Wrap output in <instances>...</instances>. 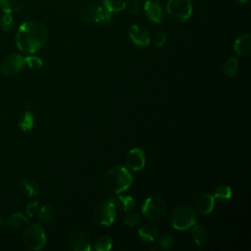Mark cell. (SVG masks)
<instances>
[{
	"instance_id": "23",
	"label": "cell",
	"mask_w": 251,
	"mask_h": 251,
	"mask_svg": "<svg viewBox=\"0 0 251 251\" xmlns=\"http://www.w3.org/2000/svg\"><path fill=\"white\" fill-rule=\"evenodd\" d=\"M223 71H224V74L226 76H228V77L234 76L238 71V60L234 57L229 58L225 63Z\"/></svg>"
},
{
	"instance_id": "35",
	"label": "cell",
	"mask_w": 251,
	"mask_h": 251,
	"mask_svg": "<svg viewBox=\"0 0 251 251\" xmlns=\"http://www.w3.org/2000/svg\"><path fill=\"white\" fill-rule=\"evenodd\" d=\"M241 4H245V3H247L249 0H238Z\"/></svg>"
},
{
	"instance_id": "8",
	"label": "cell",
	"mask_w": 251,
	"mask_h": 251,
	"mask_svg": "<svg viewBox=\"0 0 251 251\" xmlns=\"http://www.w3.org/2000/svg\"><path fill=\"white\" fill-rule=\"evenodd\" d=\"M112 12L107 8L97 5H87L81 11V17L88 23H101L105 24L111 20Z\"/></svg>"
},
{
	"instance_id": "25",
	"label": "cell",
	"mask_w": 251,
	"mask_h": 251,
	"mask_svg": "<svg viewBox=\"0 0 251 251\" xmlns=\"http://www.w3.org/2000/svg\"><path fill=\"white\" fill-rule=\"evenodd\" d=\"M231 195H232V191H231L230 186H228V185H220L215 189V192H214L213 196H214L215 199L224 201V200L229 199L231 197Z\"/></svg>"
},
{
	"instance_id": "15",
	"label": "cell",
	"mask_w": 251,
	"mask_h": 251,
	"mask_svg": "<svg viewBox=\"0 0 251 251\" xmlns=\"http://www.w3.org/2000/svg\"><path fill=\"white\" fill-rule=\"evenodd\" d=\"M234 51L240 56H248L251 53V36L249 33H244L238 36L233 43Z\"/></svg>"
},
{
	"instance_id": "19",
	"label": "cell",
	"mask_w": 251,
	"mask_h": 251,
	"mask_svg": "<svg viewBox=\"0 0 251 251\" xmlns=\"http://www.w3.org/2000/svg\"><path fill=\"white\" fill-rule=\"evenodd\" d=\"M192 238L196 245L202 246L207 242L208 239V232L206 228L201 225H194L192 228Z\"/></svg>"
},
{
	"instance_id": "28",
	"label": "cell",
	"mask_w": 251,
	"mask_h": 251,
	"mask_svg": "<svg viewBox=\"0 0 251 251\" xmlns=\"http://www.w3.org/2000/svg\"><path fill=\"white\" fill-rule=\"evenodd\" d=\"M0 25L5 32H10L14 27V19L10 13H4L0 18Z\"/></svg>"
},
{
	"instance_id": "30",
	"label": "cell",
	"mask_w": 251,
	"mask_h": 251,
	"mask_svg": "<svg viewBox=\"0 0 251 251\" xmlns=\"http://www.w3.org/2000/svg\"><path fill=\"white\" fill-rule=\"evenodd\" d=\"M25 65L31 69H39L42 67V60L36 56H28L25 58Z\"/></svg>"
},
{
	"instance_id": "2",
	"label": "cell",
	"mask_w": 251,
	"mask_h": 251,
	"mask_svg": "<svg viewBox=\"0 0 251 251\" xmlns=\"http://www.w3.org/2000/svg\"><path fill=\"white\" fill-rule=\"evenodd\" d=\"M133 178L128 169L115 166L109 169L104 176V186L112 193H121L130 187Z\"/></svg>"
},
{
	"instance_id": "12",
	"label": "cell",
	"mask_w": 251,
	"mask_h": 251,
	"mask_svg": "<svg viewBox=\"0 0 251 251\" xmlns=\"http://www.w3.org/2000/svg\"><path fill=\"white\" fill-rule=\"evenodd\" d=\"M128 35L130 40L139 47H145L150 43V34L148 30L140 25H132L129 27Z\"/></svg>"
},
{
	"instance_id": "14",
	"label": "cell",
	"mask_w": 251,
	"mask_h": 251,
	"mask_svg": "<svg viewBox=\"0 0 251 251\" xmlns=\"http://www.w3.org/2000/svg\"><path fill=\"white\" fill-rule=\"evenodd\" d=\"M215 205V198L211 193L204 192L197 196L194 202V210L201 215H209L212 213Z\"/></svg>"
},
{
	"instance_id": "16",
	"label": "cell",
	"mask_w": 251,
	"mask_h": 251,
	"mask_svg": "<svg viewBox=\"0 0 251 251\" xmlns=\"http://www.w3.org/2000/svg\"><path fill=\"white\" fill-rule=\"evenodd\" d=\"M111 200L113 201L116 210L119 209L123 212L130 211L135 205V200L129 195H118L117 197H111Z\"/></svg>"
},
{
	"instance_id": "10",
	"label": "cell",
	"mask_w": 251,
	"mask_h": 251,
	"mask_svg": "<svg viewBox=\"0 0 251 251\" xmlns=\"http://www.w3.org/2000/svg\"><path fill=\"white\" fill-rule=\"evenodd\" d=\"M68 244L70 249L74 251H89L91 249L90 239L82 231L73 232L68 239Z\"/></svg>"
},
{
	"instance_id": "32",
	"label": "cell",
	"mask_w": 251,
	"mask_h": 251,
	"mask_svg": "<svg viewBox=\"0 0 251 251\" xmlns=\"http://www.w3.org/2000/svg\"><path fill=\"white\" fill-rule=\"evenodd\" d=\"M126 8L127 9V12L131 15H136L139 12L140 9V5H139V1L138 0H131L127 2Z\"/></svg>"
},
{
	"instance_id": "9",
	"label": "cell",
	"mask_w": 251,
	"mask_h": 251,
	"mask_svg": "<svg viewBox=\"0 0 251 251\" xmlns=\"http://www.w3.org/2000/svg\"><path fill=\"white\" fill-rule=\"evenodd\" d=\"M25 66V58L20 54H12L8 56L1 67L2 74L7 76H12L19 74Z\"/></svg>"
},
{
	"instance_id": "5",
	"label": "cell",
	"mask_w": 251,
	"mask_h": 251,
	"mask_svg": "<svg viewBox=\"0 0 251 251\" xmlns=\"http://www.w3.org/2000/svg\"><path fill=\"white\" fill-rule=\"evenodd\" d=\"M166 10L171 19L176 22H184L192 14V5L190 0H169Z\"/></svg>"
},
{
	"instance_id": "24",
	"label": "cell",
	"mask_w": 251,
	"mask_h": 251,
	"mask_svg": "<svg viewBox=\"0 0 251 251\" xmlns=\"http://www.w3.org/2000/svg\"><path fill=\"white\" fill-rule=\"evenodd\" d=\"M128 0H103L104 7L107 8L110 12H121L123 11Z\"/></svg>"
},
{
	"instance_id": "36",
	"label": "cell",
	"mask_w": 251,
	"mask_h": 251,
	"mask_svg": "<svg viewBox=\"0 0 251 251\" xmlns=\"http://www.w3.org/2000/svg\"><path fill=\"white\" fill-rule=\"evenodd\" d=\"M2 225H3V220H2V218L0 217V227L2 226Z\"/></svg>"
},
{
	"instance_id": "27",
	"label": "cell",
	"mask_w": 251,
	"mask_h": 251,
	"mask_svg": "<svg viewBox=\"0 0 251 251\" xmlns=\"http://www.w3.org/2000/svg\"><path fill=\"white\" fill-rule=\"evenodd\" d=\"M53 215H54L53 208L50 205H44L38 211L37 218L40 223H47L53 218Z\"/></svg>"
},
{
	"instance_id": "33",
	"label": "cell",
	"mask_w": 251,
	"mask_h": 251,
	"mask_svg": "<svg viewBox=\"0 0 251 251\" xmlns=\"http://www.w3.org/2000/svg\"><path fill=\"white\" fill-rule=\"evenodd\" d=\"M167 38H168L167 33H165V32H160V33H158V34L155 36L154 41H153L154 46H155V47H158V48L162 47V46L166 43Z\"/></svg>"
},
{
	"instance_id": "4",
	"label": "cell",
	"mask_w": 251,
	"mask_h": 251,
	"mask_svg": "<svg viewBox=\"0 0 251 251\" xmlns=\"http://www.w3.org/2000/svg\"><path fill=\"white\" fill-rule=\"evenodd\" d=\"M23 241L25 246L30 250L36 251L41 249L46 242L43 227L39 224L29 225L23 233Z\"/></svg>"
},
{
	"instance_id": "26",
	"label": "cell",
	"mask_w": 251,
	"mask_h": 251,
	"mask_svg": "<svg viewBox=\"0 0 251 251\" xmlns=\"http://www.w3.org/2000/svg\"><path fill=\"white\" fill-rule=\"evenodd\" d=\"M113 239L110 236H101L99 237L94 245V249L96 251H108L112 248Z\"/></svg>"
},
{
	"instance_id": "20",
	"label": "cell",
	"mask_w": 251,
	"mask_h": 251,
	"mask_svg": "<svg viewBox=\"0 0 251 251\" xmlns=\"http://www.w3.org/2000/svg\"><path fill=\"white\" fill-rule=\"evenodd\" d=\"M27 218L22 214L21 212H17V213H14L12 214L6 221V224L9 227L11 228H14V229H17V228H20L21 226H23L24 225H25L27 223Z\"/></svg>"
},
{
	"instance_id": "31",
	"label": "cell",
	"mask_w": 251,
	"mask_h": 251,
	"mask_svg": "<svg viewBox=\"0 0 251 251\" xmlns=\"http://www.w3.org/2000/svg\"><path fill=\"white\" fill-rule=\"evenodd\" d=\"M174 244V237L170 233H165L161 236L159 240V246L162 249H169Z\"/></svg>"
},
{
	"instance_id": "37",
	"label": "cell",
	"mask_w": 251,
	"mask_h": 251,
	"mask_svg": "<svg viewBox=\"0 0 251 251\" xmlns=\"http://www.w3.org/2000/svg\"><path fill=\"white\" fill-rule=\"evenodd\" d=\"M190 1H196V0H190Z\"/></svg>"
},
{
	"instance_id": "11",
	"label": "cell",
	"mask_w": 251,
	"mask_h": 251,
	"mask_svg": "<svg viewBox=\"0 0 251 251\" xmlns=\"http://www.w3.org/2000/svg\"><path fill=\"white\" fill-rule=\"evenodd\" d=\"M127 169L131 171H140L145 165V153L139 147L130 149L126 157Z\"/></svg>"
},
{
	"instance_id": "34",
	"label": "cell",
	"mask_w": 251,
	"mask_h": 251,
	"mask_svg": "<svg viewBox=\"0 0 251 251\" xmlns=\"http://www.w3.org/2000/svg\"><path fill=\"white\" fill-rule=\"evenodd\" d=\"M37 208H38V201L37 200H33L30 201L27 206H26V213L29 217H33L35 215V213L37 212Z\"/></svg>"
},
{
	"instance_id": "3",
	"label": "cell",
	"mask_w": 251,
	"mask_h": 251,
	"mask_svg": "<svg viewBox=\"0 0 251 251\" xmlns=\"http://www.w3.org/2000/svg\"><path fill=\"white\" fill-rule=\"evenodd\" d=\"M196 224V212L187 205L176 207L171 216V225L176 230H186Z\"/></svg>"
},
{
	"instance_id": "21",
	"label": "cell",
	"mask_w": 251,
	"mask_h": 251,
	"mask_svg": "<svg viewBox=\"0 0 251 251\" xmlns=\"http://www.w3.org/2000/svg\"><path fill=\"white\" fill-rule=\"evenodd\" d=\"M21 186L25 193L29 197H33L38 194V185L36 181L30 177L23 178L21 180Z\"/></svg>"
},
{
	"instance_id": "7",
	"label": "cell",
	"mask_w": 251,
	"mask_h": 251,
	"mask_svg": "<svg viewBox=\"0 0 251 251\" xmlns=\"http://www.w3.org/2000/svg\"><path fill=\"white\" fill-rule=\"evenodd\" d=\"M166 211V204L165 201L160 197L156 195H152L145 199L141 212L143 216L151 221L159 220L162 218Z\"/></svg>"
},
{
	"instance_id": "13",
	"label": "cell",
	"mask_w": 251,
	"mask_h": 251,
	"mask_svg": "<svg viewBox=\"0 0 251 251\" xmlns=\"http://www.w3.org/2000/svg\"><path fill=\"white\" fill-rule=\"evenodd\" d=\"M144 13L152 23L160 24L164 19V7L156 0H148L144 4Z\"/></svg>"
},
{
	"instance_id": "29",
	"label": "cell",
	"mask_w": 251,
	"mask_h": 251,
	"mask_svg": "<svg viewBox=\"0 0 251 251\" xmlns=\"http://www.w3.org/2000/svg\"><path fill=\"white\" fill-rule=\"evenodd\" d=\"M139 223H140V216L136 213L127 214L124 219V224L128 226L129 227L136 226L137 225H139Z\"/></svg>"
},
{
	"instance_id": "1",
	"label": "cell",
	"mask_w": 251,
	"mask_h": 251,
	"mask_svg": "<svg viewBox=\"0 0 251 251\" xmlns=\"http://www.w3.org/2000/svg\"><path fill=\"white\" fill-rule=\"evenodd\" d=\"M15 39L17 47L22 52L32 54L46 42L47 30L44 25L38 21H26L18 28Z\"/></svg>"
},
{
	"instance_id": "17",
	"label": "cell",
	"mask_w": 251,
	"mask_h": 251,
	"mask_svg": "<svg viewBox=\"0 0 251 251\" xmlns=\"http://www.w3.org/2000/svg\"><path fill=\"white\" fill-rule=\"evenodd\" d=\"M159 233V229L156 226L152 224H144L138 229V235L140 239L144 242H152L154 241Z\"/></svg>"
},
{
	"instance_id": "6",
	"label": "cell",
	"mask_w": 251,
	"mask_h": 251,
	"mask_svg": "<svg viewBox=\"0 0 251 251\" xmlns=\"http://www.w3.org/2000/svg\"><path fill=\"white\" fill-rule=\"evenodd\" d=\"M116 217V207L111 198L98 203L93 210V220L101 226H110Z\"/></svg>"
},
{
	"instance_id": "22",
	"label": "cell",
	"mask_w": 251,
	"mask_h": 251,
	"mask_svg": "<svg viewBox=\"0 0 251 251\" xmlns=\"http://www.w3.org/2000/svg\"><path fill=\"white\" fill-rule=\"evenodd\" d=\"M34 126V118L29 110H26L19 119V126L23 131H29Z\"/></svg>"
},
{
	"instance_id": "18",
	"label": "cell",
	"mask_w": 251,
	"mask_h": 251,
	"mask_svg": "<svg viewBox=\"0 0 251 251\" xmlns=\"http://www.w3.org/2000/svg\"><path fill=\"white\" fill-rule=\"evenodd\" d=\"M26 0H0V8L4 13H15L21 10Z\"/></svg>"
}]
</instances>
